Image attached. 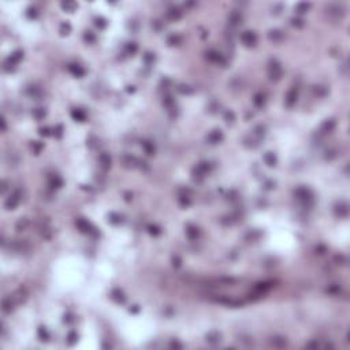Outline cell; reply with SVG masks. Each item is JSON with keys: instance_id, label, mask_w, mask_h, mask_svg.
<instances>
[{"instance_id": "cell-1", "label": "cell", "mask_w": 350, "mask_h": 350, "mask_svg": "<svg viewBox=\"0 0 350 350\" xmlns=\"http://www.w3.org/2000/svg\"><path fill=\"white\" fill-rule=\"evenodd\" d=\"M280 75H282V68H280L279 63L275 60H271V63H269V77H271V79H279Z\"/></svg>"}, {"instance_id": "cell-2", "label": "cell", "mask_w": 350, "mask_h": 350, "mask_svg": "<svg viewBox=\"0 0 350 350\" xmlns=\"http://www.w3.org/2000/svg\"><path fill=\"white\" fill-rule=\"evenodd\" d=\"M241 40L243 41V44H245V45L253 46L254 44H256V41H257V37H256V34H254L253 32H245V33H242Z\"/></svg>"}, {"instance_id": "cell-3", "label": "cell", "mask_w": 350, "mask_h": 350, "mask_svg": "<svg viewBox=\"0 0 350 350\" xmlns=\"http://www.w3.org/2000/svg\"><path fill=\"white\" fill-rule=\"evenodd\" d=\"M22 57H23V52H22V51H15V52H12V54L7 57L6 66H15Z\"/></svg>"}, {"instance_id": "cell-4", "label": "cell", "mask_w": 350, "mask_h": 350, "mask_svg": "<svg viewBox=\"0 0 350 350\" xmlns=\"http://www.w3.org/2000/svg\"><path fill=\"white\" fill-rule=\"evenodd\" d=\"M18 201H19V193L15 192L12 196H10L6 201V208L7 209H15V207L18 205Z\"/></svg>"}, {"instance_id": "cell-5", "label": "cell", "mask_w": 350, "mask_h": 350, "mask_svg": "<svg viewBox=\"0 0 350 350\" xmlns=\"http://www.w3.org/2000/svg\"><path fill=\"white\" fill-rule=\"evenodd\" d=\"M221 138H223V134H221L220 130H213V131L207 137V141L211 144H218L221 141Z\"/></svg>"}, {"instance_id": "cell-6", "label": "cell", "mask_w": 350, "mask_h": 350, "mask_svg": "<svg viewBox=\"0 0 350 350\" xmlns=\"http://www.w3.org/2000/svg\"><path fill=\"white\" fill-rule=\"evenodd\" d=\"M77 226H78V229L81 230L82 232H90L92 231L90 224L86 220H84V219H78V220H77Z\"/></svg>"}, {"instance_id": "cell-7", "label": "cell", "mask_w": 350, "mask_h": 350, "mask_svg": "<svg viewBox=\"0 0 350 350\" xmlns=\"http://www.w3.org/2000/svg\"><path fill=\"white\" fill-rule=\"evenodd\" d=\"M296 101H297V90L291 89L289 93H287V96H286V104H287L289 107H291Z\"/></svg>"}, {"instance_id": "cell-8", "label": "cell", "mask_w": 350, "mask_h": 350, "mask_svg": "<svg viewBox=\"0 0 350 350\" xmlns=\"http://www.w3.org/2000/svg\"><path fill=\"white\" fill-rule=\"evenodd\" d=\"M68 70H70V73H73L75 77H82V75L85 74L84 68L81 67V66H78V65H70L68 66Z\"/></svg>"}, {"instance_id": "cell-9", "label": "cell", "mask_w": 350, "mask_h": 350, "mask_svg": "<svg viewBox=\"0 0 350 350\" xmlns=\"http://www.w3.org/2000/svg\"><path fill=\"white\" fill-rule=\"evenodd\" d=\"M271 345L274 347H283V346H286V339L285 338H280V336L271 338Z\"/></svg>"}, {"instance_id": "cell-10", "label": "cell", "mask_w": 350, "mask_h": 350, "mask_svg": "<svg viewBox=\"0 0 350 350\" xmlns=\"http://www.w3.org/2000/svg\"><path fill=\"white\" fill-rule=\"evenodd\" d=\"M186 234H187V237H189L190 240H196L197 235H198V229H197V227H194V226H187V229H186Z\"/></svg>"}, {"instance_id": "cell-11", "label": "cell", "mask_w": 350, "mask_h": 350, "mask_svg": "<svg viewBox=\"0 0 350 350\" xmlns=\"http://www.w3.org/2000/svg\"><path fill=\"white\" fill-rule=\"evenodd\" d=\"M12 309H14V302L11 301V298H6V300L3 301V312L10 313Z\"/></svg>"}, {"instance_id": "cell-12", "label": "cell", "mask_w": 350, "mask_h": 350, "mask_svg": "<svg viewBox=\"0 0 350 350\" xmlns=\"http://www.w3.org/2000/svg\"><path fill=\"white\" fill-rule=\"evenodd\" d=\"M71 116L75 119V121H79V122L85 121V114H84L81 110H73L71 111Z\"/></svg>"}, {"instance_id": "cell-13", "label": "cell", "mask_w": 350, "mask_h": 350, "mask_svg": "<svg viewBox=\"0 0 350 350\" xmlns=\"http://www.w3.org/2000/svg\"><path fill=\"white\" fill-rule=\"evenodd\" d=\"M241 21V15L238 14V12H232L231 15H230V18H229V23L231 26H237L238 25V22Z\"/></svg>"}, {"instance_id": "cell-14", "label": "cell", "mask_w": 350, "mask_h": 350, "mask_svg": "<svg viewBox=\"0 0 350 350\" xmlns=\"http://www.w3.org/2000/svg\"><path fill=\"white\" fill-rule=\"evenodd\" d=\"M264 160H265V163H267L268 166H275L276 164V157L274 156V153H271V152H268L267 155L264 156Z\"/></svg>"}, {"instance_id": "cell-15", "label": "cell", "mask_w": 350, "mask_h": 350, "mask_svg": "<svg viewBox=\"0 0 350 350\" xmlns=\"http://www.w3.org/2000/svg\"><path fill=\"white\" fill-rule=\"evenodd\" d=\"M49 183H51V186H52V187H60L63 182H62V179L59 178L57 175H54V176H51Z\"/></svg>"}, {"instance_id": "cell-16", "label": "cell", "mask_w": 350, "mask_h": 350, "mask_svg": "<svg viewBox=\"0 0 350 350\" xmlns=\"http://www.w3.org/2000/svg\"><path fill=\"white\" fill-rule=\"evenodd\" d=\"M112 298L116 300L118 302H123V301H125V297H123L122 291H119V290H114V291H112Z\"/></svg>"}, {"instance_id": "cell-17", "label": "cell", "mask_w": 350, "mask_h": 350, "mask_svg": "<svg viewBox=\"0 0 350 350\" xmlns=\"http://www.w3.org/2000/svg\"><path fill=\"white\" fill-rule=\"evenodd\" d=\"M62 7L65 8L66 11H68V12H71V11L77 7V4L73 3V1H66V3H62Z\"/></svg>"}, {"instance_id": "cell-18", "label": "cell", "mask_w": 350, "mask_h": 350, "mask_svg": "<svg viewBox=\"0 0 350 350\" xmlns=\"http://www.w3.org/2000/svg\"><path fill=\"white\" fill-rule=\"evenodd\" d=\"M38 336L41 338V341H48L49 339V335H48V332H46V330L44 328V327H40L38 328Z\"/></svg>"}, {"instance_id": "cell-19", "label": "cell", "mask_w": 350, "mask_h": 350, "mask_svg": "<svg viewBox=\"0 0 350 350\" xmlns=\"http://www.w3.org/2000/svg\"><path fill=\"white\" fill-rule=\"evenodd\" d=\"M100 163L104 166V167H108V166L111 164V159H110V156H108V155H105V153H103V155L100 156Z\"/></svg>"}, {"instance_id": "cell-20", "label": "cell", "mask_w": 350, "mask_h": 350, "mask_svg": "<svg viewBox=\"0 0 350 350\" xmlns=\"http://www.w3.org/2000/svg\"><path fill=\"white\" fill-rule=\"evenodd\" d=\"M77 339H78V335L75 334L74 331H71L70 334L67 335V342H68V345H73V343H75L77 342Z\"/></svg>"}, {"instance_id": "cell-21", "label": "cell", "mask_w": 350, "mask_h": 350, "mask_svg": "<svg viewBox=\"0 0 350 350\" xmlns=\"http://www.w3.org/2000/svg\"><path fill=\"white\" fill-rule=\"evenodd\" d=\"M142 147H144V149H145V152H147L148 155H153L155 148H153V145H152V144H149V142H142Z\"/></svg>"}, {"instance_id": "cell-22", "label": "cell", "mask_w": 350, "mask_h": 350, "mask_svg": "<svg viewBox=\"0 0 350 350\" xmlns=\"http://www.w3.org/2000/svg\"><path fill=\"white\" fill-rule=\"evenodd\" d=\"M253 101H254V104H256L257 107H261V105L264 104V97L261 96V94H256L254 99H253Z\"/></svg>"}, {"instance_id": "cell-23", "label": "cell", "mask_w": 350, "mask_h": 350, "mask_svg": "<svg viewBox=\"0 0 350 350\" xmlns=\"http://www.w3.org/2000/svg\"><path fill=\"white\" fill-rule=\"evenodd\" d=\"M207 57L209 59V60H213V62H219V60H220V55H218L216 52H208Z\"/></svg>"}, {"instance_id": "cell-24", "label": "cell", "mask_w": 350, "mask_h": 350, "mask_svg": "<svg viewBox=\"0 0 350 350\" xmlns=\"http://www.w3.org/2000/svg\"><path fill=\"white\" fill-rule=\"evenodd\" d=\"M70 29L71 28H70L68 23H63V25L60 26V33L63 34V36H65V34H68V33H70Z\"/></svg>"}, {"instance_id": "cell-25", "label": "cell", "mask_w": 350, "mask_h": 350, "mask_svg": "<svg viewBox=\"0 0 350 350\" xmlns=\"http://www.w3.org/2000/svg\"><path fill=\"white\" fill-rule=\"evenodd\" d=\"M44 115H45V111L41 110V108H37L36 111H34V116H36L37 119H41L44 118Z\"/></svg>"}, {"instance_id": "cell-26", "label": "cell", "mask_w": 350, "mask_h": 350, "mask_svg": "<svg viewBox=\"0 0 350 350\" xmlns=\"http://www.w3.org/2000/svg\"><path fill=\"white\" fill-rule=\"evenodd\" d=\"M179 11H176V10H171L170 12H168V17L171 19H176V18H179Z\"/></svg>"}, {"instance_id": "cell-27", "label": "cell", "mask_w": 350, "mask_h": 350, "mask_svg": "<svg viewBox=\"0 0 350 350\" xmlns=\"http://www.w3.org/2000/svg\"><path fill=\"white\" fill-rule=\"evenodd\" d=\"M308 7H309V4H298L297 6V11L298 12H304V11L308 10Z\"/></svg>"}, {"instance_id": "cell-28", "label": "cell", "mask_w": 350, "mask_h": 350, "mask_svg": "<svg viewBox=\"0 0 350 350\" xmlns=\"http://www.w3.org/2000/svg\"><path fill=\"white\" fill-rule=\"evenodd\" d=\"M127 49H129V52H131V54H134V52H136V51H137V45H136V44H134V43H131L129 46H127Z\"/></svg>"}, {"instance_id": "cell-29", "label": "cell", "mask_w": 350, "mask_h": 350, "mask_svg": "<svg viewBox=\"0 0 350 350\" xmlns=\"http://www.w3.org/2000/svg\"><path fill=\"white\" fill-rule=\"evenodd\" d=\"M85 40H88V41H90V43L94 41V37H93L92 32H88V34H85Z\"/></svg>"}, {"instance_id": "cell-30", "label": "cell", "mask_w": 350, "mask_h": 350, "mask_svg": "<svg viewBox=\"0 0 350 350\" xmlns=\"http://www.w3.org/2000/svg\"><path fill=\"white\" fill-rule=\"evenodd\" d=\"M226 119H227V122H232L234 121V114L232 112H226Z\"/></svg>"}, {"instance_id": "cell-31", "label": "cell", "mask_w": 350, "mask_h": 350, "mask_svg": "<svg viewBox=\"0 0 350 350\" xmlns=\"http://www.w3.org/2000/svg\"><path fill=\"white\" fill-rule=\"evenodd\" d=\"M62 130H63V127H62V126L59 125V126L56 127V129L54 130V131H55V134H56L57 137H60V136H62Z\"/></svg>"}, {"instance_id": "cell-32", "label": "cell", "mask_w": 350, "mask_h": 350, "mask_svg": "<svg viewBox=\"0 0 350 350\" xmlns=\"http://www.w3.org/2000/svg\"><path fill=\"white\" fill-rule=\"evenodd\" d=\"M96 25H97V26H100V28H104V26H105V23H104V19H101V18H100V19H97V21H96Z\"/></svg>"}, {"instance_id": "cell-33", "label": "cell", "mask_w": 350, "mask_h": 350, "mask_svg": "<svg viewBox=\"0 0 350 350\" xmlns=\"http://www.w3.org/2000/svg\"><path fill=\"white\" fill-rule=\"evenodd\" d=\"M40 134H41V136H48L49 133H48V129H46V127H43V129H40Z\"/></svg>"}, {"instance_id": "cell-34", "label": "cell", "mask_w": 350, "mask_h": 350, "mask_svg": "<svg viewBox=\"0 0 350 350\" xmlns=\"http://www.w3.org/2000/svg\"><path fill=\"white\" fill-rule=\"evenodd\" d=\"M149 230H150V232H152V234H159V230H157L156 227H152V226H150Z\"/></svg>"}, {"instance_id": "cell-35", "label": "cell", "mask_w": 350, "mask_h": 350, "mask_svg": "<svg viewBox=\"0 0 350 350\" xmlns=\"http://www.w3.org/2000/svg\"><path fill=\"white\" fill-rule=\"evenodd\" d=\"M1 185H3V186H1V192L4 193V192L7 190V182H6V181H3V183H1Z\"/></svg>"}, {"instance_id": "cell-36", "label": "cell", "mask_w": 350, "mask_h": 350, "mask_svg": "<svg viewBox=\"0 0 350 350\" xmlns=\"http://www.w3.org/2000/svg\"><path fill=\"white\" fill-rule=\"evenodd\" d=\"M171 347H179V349H181V347H182V345H181V343H178V342H172L171 343Z\"/></svg>"}, {"instance_id": "cell-37", "label": "cell", "mask_w": 350, "mask_h": 350, "mask_svg": "<svg viewBox=\"0 0 350 350\" xmlns=\"http://www.w3.org/2000/svg\"><path fill=\"white\" fill-rule=\"evenodd\" d=\"M1 129H3V131H6V119H1Z\"/></svg>"}, {"instance_id": "cell-38", "label": "cell", "mask_w": 350, "mask_h": 350, "mask_svg": "<svg viewBox=\"0 0 350 350\" xmlns=\"http://www.w3.org/2000/svg\"><path fill=\"white\" fill-rule=\"evenodd\" d=\"M179 264H181V263H179V259L178 257H176V259L174 257V265H179Z\"/></svg>"}]
</instances>
